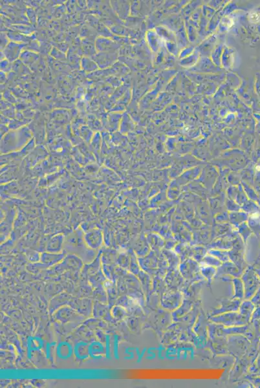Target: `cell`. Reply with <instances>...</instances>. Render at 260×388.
<instances>
[{
  "label": "cell",
  "instance_id": "7",
  "mask_svg": "<svg viewBox=\"0 0 260 388\" xmlns=\"http://www.w3.org/2000/svg\"><path fill=\"white\" fill-rule=\"evenodd\" d=\"M231 282L233 284L234 287V294L232 298L243 300L245 298V290L241 278H232Z\"/></svg>",
  "mask_w": 260,
  "mask_h": 388
},
{
  "label": "cell",
  "instance_id": "1",
  "mask_svg": "<svg viewBox=\"0 0 260 388\" xmlns=\"http://www.w3.org/2000/svg\"><path fill=\"white\" fill-rule=\"evenodd\" d=\"M209 320L212 323L227 327L248 325L251 322L238 311L226 312L219 315L210 316Z\"/></svg>",
  "mask_w": 260,
  "mask_h": 388
},
{
  "label": "cell",
  "instance_id": "4",
  "mask_svg": "<svg viewBox=\"0 0 260 388\" xmlns=\"http://www.w3.org/2000/svg\"><path fill=\"white\" fill-rule=\"evenodd\" d=\"M242 300L240 299H223L220 302V307L210 312V316L219 315L226 312L238 311Z\"/></svg>",
  "mask_w": 260,
  "mask_h": 388
},
{
  "label": "cell",
  "instance_id": "9",
  "mask_svg": "<svg viewBox=\"0 0 260 388\" xmlns=\"http://www.w3.org/2000/svg\"><path fill=\"white\" fill-rule=\"evenodd\" d=\"M217 272L216 270L212 266L205 265L202 266L201 268V274L204 279L207 280L209 283H211L212 279L215 276Z\"/></svg>",
  "mask_w": 260,
  "mask_h": 388
},
{
  "label": "cell",
  "instance_id": "6",
  "mask_svg": "<svg viewBox=\"0 0 260 388\" xmlns=\"http://www.w3.org/2000/svg\"><path fill=\"white\" fill-rule=\"evenodd\" d=\"M256 307H257L251 300H245L243 301L242 300L238 312L251 321L252 316H253V312H255Z\"/></svg>",
  "mask_w": 260,
  "mask_h": 388
},
{
  "label": "cell",
  "instance_id": "11",
  "mask_svg": "<svg viewBox=\"0 0 260 388\" xmlns=\"http://www.w3.org/2000/svg\"><path fill=\"white\" fill-rule=\"evenodd\" d=\"M255 272L257 274L258 276H259L260 281V270H255Z\"/></svg>",
  "mask_w": 260,
  "mask_h": 388
},
{
  "label": "cell",
  "instance_id": "8",
  "mask_svg": "<svg viewBox=\"0 0 260 388\" xmlns=\"http://www.w3.org/2000/svg\"><path fill=\"white\" fill-rule=\"evenodd\" d=\"M85 238L89 244L97 246V245L100 244L102 242V233L99 229L93 230L86 234Z\"/></svg>",
  "mask_w": 260,
  "mask_h": 388
},
{
  "label": "cell",
  "instance_id": "10",
  "mask_svg": "<svg viewBox=\"0 0 260 388\" xmlns=\"http://www.w3.org/2000/svg\"><path fill=\"white\" fill-rule=\"evenodd\" d=\"M251 302L255 304L256 307H260V288L253 297L251 298Z\"/></svg>",
  "mask_w": 260,
  "mask_h": 388
},
{
  "label": "cell",
  "instance_id": "2",
  "mask_svg": "<svg viewBox=\"0 0 260 388\" xmlns=\"http://www.w3.org/2000/svg\"><path fill=\"white\" fill-rule=\"evenodd\" d=\"M241 279L243 282L245 298L244 300H251L256 292L260 288V281L255 270L249 269L242 274Z\"/></svg>",
  "mask_w": 260,
  "mask_h": 388
},
{
  "label": "cell",
  "instance_id": "5",
  "mask_svg": "<svg viewBox=\"0 0 260 388\" xmlns=\"http://www.w3.org/2000/svg\"><path fill=\"white\" fill-rule=\"evenodd\" d=\"M193 300L186 299L184 298L183 302L180 307L174 310L173 314H172V317L174 319L176 318H181L184 317L186 314L188 313L193 307Z\"/></svg>",
  "mask_w": 260,
  "mask_h": 388
},
{
  "label": "cell",
  "instance_id": "3",
  "mask_svg": "<svg viewBox=\"0 0 260 388\" xmlns=\"http://www.w3.org/2000/svg\"><path fill=\"white\" fill-rule=\"evenodd\" d=\"M183 300L184 294L180 290L168 289L161 296L160 306L164 309L174 311L180 307Z\"/></svg>",
  "mask_w": 260,
  "mask_h": 388
}]
</instances>
